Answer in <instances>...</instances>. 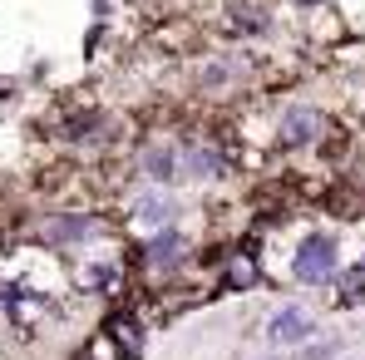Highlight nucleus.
<instances>
[{"label": "nucleus", "mask_w": 365, "mask_h": 360, "mask_svg": "<svg viewBox=\"0 0 365 360\" xmlns=\"http://www.w3.org/2000/svg\"><path fill=\"white\" fill-rule=\"evenodd\" d=\"M292 277L302 287H336L341 277V237L326 227L302 232V242L292 247Z\"/></svg>", "instance_id": "1"}, {"label": "nucleus", "mask_w": 365, "mask_h": 360, "mask_svg": "<svg viewBox=\"0 0 365 360\" xmlns=\"http://www.w3.org/2000/svg\"><path fill=\"white\" fill-rule=\"evenodd\" d=\"M232 173V143L222 138H178V182L182 187H207Z\"/></svg>", "instance_id": "2"}, {"label": "nucleus", "mask_w": 365, "mask_h": 360, "mask_svg": "<svg viewBox=\"0 0 365 360\" xmlns=\"http://www.w3.org/2000/svg\"><path fill=\"white\" fill-rule=\"evenodd\" d=\"M35 237L50 252H79V247H94V242L109 237V217H99V212H55L35 227Z\"/></svg>", "instance_id": "3"}, {"label": "nucleus", "mask_w": 365, "mask_h": 360, "mask_svg": "<svg viewBox=\"0 0 365 360\" xmlns=\"http://www.w3.org/2000/svg\"><path fill=\"white\" fill-rule=\"evenodd\" d=\"M326 128H331V119H326L321 104L292 99V104L282 109V119H277V148H287V153H311Z\"/></svg>", "instance_id": "4"}, {"label": "nucleus", "mask_w": 365, "mask_h": 360, "mask_svg": "<svg viewBox=\"0 0 365 360\" xmlns=\"http://www.w3.org/2000/svg\"><path fill=\"white\" fill-rule=\"evenodd\" d=\"M187 232L182 227H163V232H153V237H143L133 247V267L143 272V277H173L182 272V262H187Z\"/></svg>", "instance_id": "5"}, {"label": "nucleus", "mask_w": 365, "mask_h": 360, "mask_svg": "<svg viewBox=\"0 0 365 360\" xmlns=\"http://www.w3.org/2000/svg\"><path fill=\"white\" fill-rule=\"evenodd\" d=\"M262 282H267V267H262V257H257V227H252V232L222 257V267H217V292L242 297V292H257Z\"/></svg>", "instance_id": "6"}, {"label": "nucleus", "mask_w": 365, "mask_h": 360, "mask_svg": "<svg viewBox=\"0 0 365 360\" xmlns=\"http://www.w3.org/2000/svg\"><path fill=\"white\" fill-rule=\"evenodd\" d=\"M178 217H182V207L173 197V187H148L143 182V192L128 202V227L143 232V237H153L163 227H178Z\"/></svg>", "instance_id": "7"}, {"label": "nucleus", "mask_w": 365, "mask_h": 360, "mask_svg": "<svg viewBox=\"0 0 365 360\" xmlns=\"http://www.w3.org/2000/svg\"><path fill=\"white\" fill-rule=\"evenodd\" d=\"M69 287L84 292V297L123 301V262L119 257H79L69 267Z\"/></svg>", "instance_id": "8"}, {"label": "nucleus", "mask_w": 365, "mask_h": 360, "mask_svg": "<svg viewBox=\"0 0 365 360\" xmlns=\"http://www.w3.org/2000/svg\"><path fill=\"white\" fill-rule=\"evenodd\" d=\"M99 331L119 346L123 360H143V346H148V326H143V311L138 306H128V301H119V306H109L104 311V321H99Z\"/></svg>", "instance_id": "9"}, {"label": "nucleus", "mask_w": 365, "mask_h": 360, "mask_svg": "<svg viewBox=\"0 0 365 360\" xmlns=\"http://www.w3.org/2000/svg\"><path fill=\"white\" fill-rule=\"evenodd\" d=\"M138 178L148 187H178V143L173 138H148L138 143V158H133Z\"/></svg>", "instance_id": "10"}, {"label": "nucleus", "mask_w": 365, "mask_h": 360, "mask_svg": "<svg viewBox=\"0 0 365 360\" xmlns=\"http://www.w3.org/2000/svg\"><path fill=\"white\" fill-rule=\"evenodd\" d=\"M262 336H267V346H277V351H282V346H306V341L316 336V316L302 311V306H282V311L267 321Z\"/></svg>", "instance_id": "11"}, {"label": "nucleus", "mask_w": 365, "mask_h": 360, "mask_svg": "<svg viewBox=\"0 0 365 360\" xmlns=\"http://www.w3.org/2000/svg\"><path fill=\"white\" fill-rule=\"evenodd\" d=\"M336 306H341V311L365 306V257L351 262V267H341V277H336Z\"/></svg>", "instance_id": "12"}, {"label": "nucleus", "mask_w": 365, "mask_h": 360, "mask_svg": "<svg viewBox=\"0 0 365 360\" xmlns=\"http://www.w3.org/2000/svg\"><path fill=\"white\" fill-rule=\"evenodd\" d=\"M69 360H99V356H94L89 346H79V351H74V356H69Z\"/></svg>", "instance_id": "13"}]
</instances>
